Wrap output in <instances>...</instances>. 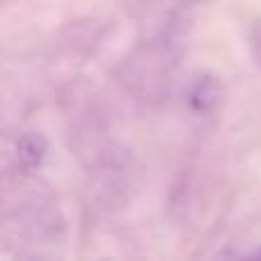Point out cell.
Listing matches in <instances>:
<instances>
[{"label":"cell","mask_w":261,"mask_h":261,"mask_svg":"<svg viewBox=\"0 0 261 261\" xmlns=\"http://www.w3.org/2000/svg\"><path fill=\"white\" fill-rule=\"evenodd\" d=\"M220 96H222L220 83L208 78V76H204L193 85L188 99H190L193 110H197V113H208V110H213L218 103H220Z\"/></svg>","instance_id":"cell-2"},{"label":"cell","mask_w":261,"mask_h":261,"mask_svg":"<svg viewBox=\"0 0 261 261\" xmlns=\"http://www.w3.org/2000/svg\"><path fill=\"white\" fill-rule=\"evenodd\" d=\"M250 257H261V245H259V248H254L252 252H250Z\"/></svg>","instance_id":"cell-4"},{"label":"cell","mask_w":261,"mask_h":261,"mask_svg":"<svg viewBox=\"0 0 261 261\" xmlns=\"http://www.w3.org/2000/svg\"><path fill=\"white\" fill-rule=\"evenodd\" d=\"M14 156H16V163L23 167V170H35V167L41 165L46 156V140L44 135L35 133H23L21 138L16 140V149H14Z\"/></svg>","instance_id":"cell-1"},{"label":"cell","mask_w":261,"mask_h":261,"mask_svg":"<svg viewBox=\"0 0 261 261\" xmlns=\"http://www.w3.org/2000/svg\"><path fill=\"white\" fill-rule=\"evenodd\" d=\"M252 50H254L257 62L261 64V21L254 25V30H252Z\"/></svg>","instance_id":"cell-3"}]
</instances>
